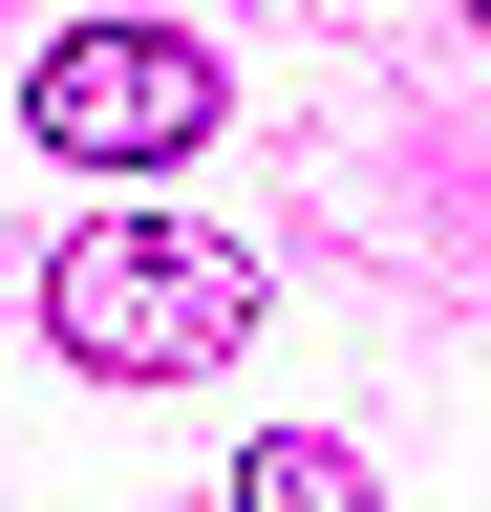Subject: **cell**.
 Listing matches in <instances>:
<instances>
[{
    "mask_svg": "<svg viewBox=\"0 0 491 512\" xmlns=\"http://www.w3.org/2000/svg\"><path fill=\"white\" fill-rule=\"evenodd\" d=\"M43 342L107 363V384H193L257 342V256L193 235V214H86L65 256H43Z\"/></svg>",
    "mask_w": 491,
    "mask_h": 512,
    "instance_id": "cell-1",
    "label": "cell"
},
{
    "mask_svg": "<svg viewBox=\"0 0 491 512\" xmlns=\"http://www.w3.org/2000/svg\"><path fill=\"white\" fill-rule=\"evenodd\" d=\"M214 107H235L214 43H171V22H65V43H43V86H22V128H43V150H86V171H171Z\"/></svg>",
    "mask_w": 491,
    "mask_h": 512,
    "instance_id": "cell-2",
    "label": "cell"
},
{
    "mask_svg": "<svg viewBox=\"0 0 491 512\" xmlns=\"http://www.w3.org/2000/svg\"><path fill=\"white\" fill-rule=\"evenodd\" d=\"M235 512H385V491H363V448H321V427H257V448H235Z\"/></svg>",
    "mask_w": 491,
    "mask_h": 512,
    "instance_id": "cell-3",
    "label": "cell"
},
{
    "mask_svg": "<svg viewBox=\"0 0 491 512\" xmlns=\"http://www.w3.org/2000/svg\"><path fill=\"white\" fill-rule=\"evenodd\" d=\"M449 22H491V0H449Z\"/></svg>",
    "mask_w": 491,
    "mask_h": 512,
    "instance_id": "cell-4",
    "label": "cell"
}]
</instances>
